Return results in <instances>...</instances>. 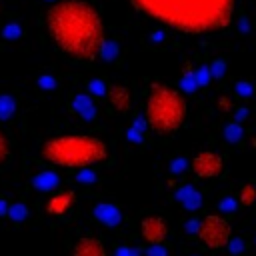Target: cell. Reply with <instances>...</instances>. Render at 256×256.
I'll return each mask as SVG.
<instances>
[{
	"instance_id": "6da1fadb",
	"label": "cell",
	"mask_w": 256,
	"mask_h": 256,
	"mask_svg": "<svg viewBox=\"0 0 256 256\" xmlns=\"http://www.w3.org/2000/svg\"><path fill=\"white\" fill-rule=\"evenodd\" d=\"M52 42L70 58L94 60L104 44V24L98 10L86 0H60L46 12Z\"/></svg>"
},
{
	"instance_id": "7a4b0ae2",
	"label": "cell",
	"mask_w": 256,
	"mask_h": 256,
	"mask_svg": "<svg viewBox=\"0 0 256 256\" xmlns=\"http://www.w3.org/2000/svg\"><path fill=\"white\" fill-rule=\"evenodd\" d=\"M140 12L188 34L220 30L230 24L236 0H128Z\"/></svg>"
},
{
	"instance_id": "3957f363",
	"label": "cell",
	"mask_w": 256,
	"mask_h": 256,
	"mask_svg": "<svg viewBox=\"0 0 256 256\" xmlns=\"http://www.w3.org/2000/svg\"><path fill=\"white\" fill-rule=\"evenodd\" d=\"M42 156L60 168H90L108 156L106 144L88 134H64L42 144Z\"/></svg>"
},
{
	"instance_id": "277c9868",
	"label": "cell",
	"mask_w": 256,
	"mask_h": 256,
	"mask_svg": "<svg viewBox=\"0 0 256 256\" xmlns=\"http://www.w3.org/2000/svg\"><path fill=\"white\" fill-rule=\"evenodd\" d=\"M186 118V102L184 98L166 84H152L148 102H146V124L156 134H172L176 132Z\"/></svg>"
},
{
	"instance_id": "5b68a950",
	"label": "cell",
	"mask_w": 256,
	"mask_h": 256,
	"mask_svg": "<svg viewBox=\"0 0 256 256\" xmlns=\"http://www.w3.org/2000/svg\"><path fill=\"white\" fill-rule=\"evenodd\" d=\"M198 240L204 248L210 250H220L226 248L228 240L232 238V226L226 218L218 214H208L200 224H198Z\"/></svg>"
},
{
	"instance_id": "8992f818",
	"label": "cell",
	"mask_w": 256,
	"mask_h": 256,
	"mask_svg": "<svg viewBox=\"0 0 256 256\" xmlns=\"http://www.w3.org/2000/svg\"><path fill=\"white\" fill-rule=\"evenodd\" d=\"M190 168L196 178H216L222 172V158L216 152L204 150L192 158Z\"/></svg>"
},
{
	"instance_id": "52a82bcc",
	"label": "cell",
	"mask_w": 256,
	"mask_h": 256,
	"mask_svg": "<svg viewBox=\"0 0 256 256\" xmlns=\"http://www.w3.org/2000/svg\"><path fill=\"white\" fill-rule=\"evenodd\" d=\"M140 234L148 244H164L168 236V224L160 216H148L140 222Z\"/></svg>"
},
{
	"instance_id": "ba28073f",
	"label": "cell",
	"mask_w": 256,
	"mask_h": 256,
	"mask_svg": "<svg viewBox=\"0 0 256 256\" xmlns=\"http://www.w3.org/2000/svg\"><path fill=\"white\" fill-rule=\"evenodd\" d=\"M72 256H108L106 246L96 236H82L72 246Z\"/></svg>"
},
{
	"instance_id": "9c48e42d",
	"label": "cell",
	"mask_w": 256,
	"mask_h": 256,
	"mask_svg": "<svg viewBox=\"0 0 256 256\" xmlns=\"http://www.w3.org/2000/svg\"><path fill=\"white\" fill-rule=\"evenodd\" d=\"M74 198H76V196H74L72 190H62V192H58V194L50 196V200L46 202V212L52 214V216H64V214L72 208Z\"/></svg>"
},
{
	"instance_id": "30bf717a",
	"label": "cell",
	"mask_w": 256,
	"mask_h": 256,
	"mask_svg": "<svg viewBox=\"0 0 256 256\" xmlns=\"http://www.w3.org/2000/svg\"><path fill=\"white\" fill-rule=\"evenodd\" d=\"M110 102V106L118 112H124L130 108V102H132V96H130V90L126 86H120V84H114L110 88H106V94H104Z\"/></svg>"
},
{
	"instance_id": "8fae6325",
	"label": "cell",
	"mask_w": 256,
	"mask_h": 256,
	"mask_svg": "<svg viewBox=\"0 0 256 256\" xmlns=\"http://www.w3.org/2000/svg\"><path fill=\"white\" fill-rule=\"evenodd\" d=\"M176 200L186 208V210H198L202 206V194L198 192V188H194L192 184H184L176 190Z\"/></svg>"
},
{
	"instance_id": "7c38bea8",
	"label": "cell",
	"mask_w": 256,
	"mask_h": 256,
	"mask_svg": "<svg viewBox=\"0 0 256 256\" xmlns=\"http://www.w3.org/2000/svg\"><path fill=\"white\" fill-rule=\"evenodd\" d=\"M94 216H96V220H100L104 226H118L120 220H122V214H120L118 206L108 204V202L96 204V206H94Z\"/></svg>"
},
{
	"instance_id": "4fadbf2b",
	"label": "cell",
	"mask_w": 256,
	"mask_h": 256,
	"mask_svg": "<svg viewBox=\"0 0 256 256\" xmlns=\"http://www.w3.org/2000/svg\"><path fill=\"white\" fill-rule=\"evenodd\" d=\"M72 110L84 120L96 118V106H94V100L90 94H76L72 100Z\"/></svg>"
},
{
	"instance_id": "5bb4252c",
	"label": "cell",
	"mask_w": 256,
	"mask_h": 256,
	"mask_svg": "<svg viewBox=\"0 0 256 256\" xmlns=\"http://www.w3.org/2000/svg\"><path fill=\"white\" fill-rule=\"evenodd\" d=\"M34 186L38 190H42V192H50V190H54L58 186V176L54 172H40L34 178Z\"/></svg>"
},
{
	"instance_id": "9a60e30c",
	"label": "cell",
	"mask_w": 256,
	"mask_h": 256,
	"mask_svg": "<svg viewBox=\"0 0 256 256\" xmlns=\"http://www.w3.org/2000/svg\"><path fill=\"white\" fill-rule=\"evenodd\" d=\"M14 112H16V102H14V98L8 96V94H0V120L12 118Z\"/></svg>"
},
{
	"instance_id": "2e32d148",
	"label": "cell",
	"mask_w": 256,
	"mask_h": 256,
	"mask_svg": "<svg viewBox=\"0 0 256 256\" xmlns=\"http://www.w3.org/2000/svg\"><path fill=\"white\" fill-rule=\"evenodd\" d=\"M238 202H240V206H244V208L252 206V204L256 202V188H254L252 184H244V186L240 188Z\"/></svg>"
},
{
	"instance_id": "e0dca14e",
	"label": "cell",
	"mask_w": 256,
	"mask_h": 256,
	"mask_svg": "<svg viewBox=\"0 0 256 256\" xmlns=\"http://www.w3.org/2000/svg\"><path fill=\"white\" fill-rule=\"evenodd\" d=\"M242 134H244V130H242V124H240V122H230V124L224 128V138H226L230 144L240 142Z\"/></svg>"
},
{
	"instance_id": "ac0fdd59",
	"label": "cell",
	"mask_w": 256,
	"mask_h": 256,
	"mask_svg": "<svg viewBox=\"0 0 256 256\" xmlns=\"http://www.w3.org/2000/svg\"><path fill=\"white\" fill-rule=\"evenodd\" d=\"M6 216H8L10 220H14V222H20V220H24V218L28 216V208H26L24 204H10Z\"/></svg>"
},
{
	"instance_id": "d6986e66",
	"label": "cell",
	"mask_w": 256,
	"mask_h": 256,
	"mask_svg": "<svg viewBox=\"0 0 256 256\" xmlns=\"http://www.w3.org/2000/svg\"><path fill=\"white\" fill-rule=\"evenodd\" d=\"M98 56H102L104 60H114V58L118 56V44H116V42H106V40H104V44L100 46Z\"/></svg>"
},
{
	"instance_id": "ffe728a7",
	"label": "cell",
	"mask_w": 256,
	"mask_h": 256,
	"mask_svg": "<svg viewBox=\"0 0 256 256\" xmlns=\"http://www.w3.org/2000/svg\"><path fill=\"white\" fill-rule=\"evenodd\" d=\"M180 88L184 90V92H194L196 88H198V84H196V80H194V74H192V70H188L184 76H182V80H180Z\"/></svg>"
},
{
	"instance_id": "44dd1931",
	"label": "cell",
	"mask_w": 256,
	"mask_h": 256,
	"mask_svg": "<svg viewBox=\"0 0 256 256\" xmlns=\"http://www.w3.org/2000/svg\"><path fill=\"white\" fill-rule=\"evenodd\" d=\"M192 74H194V80H196L198 88H200V86H206V84L210 82V78H212V76H210V72H208V66H200V68H198V70H194Z\"/></svg>"
},
{
	"instance_id": "7402d4cb",
	"label": "cell",
	"mask_w": 256,
	"mask_h": 256,
	"mask_svg": "<svg viewBox=\"0 0 256 256\" xmlns=\"http://www.w3.org/2000/svg\"><path fill=\"white\" fill-rule=\"evenodd\" d=\"M234 90H236V94H238V96H242V98H250V96H252V92H254V86H252L250 82L242 80V82H238V84L234 86Z\"/></svg>"
},
{
	"instance_id": "603a6c76",
	"label": "cell",
	"mask_w": 256,
	"mask_h": 256,
	"mask_svg": "<svg viewBox=\"0 0 256 256\" xmlns=\"http://www.w3.org/2000/svg\"><path fill=\"white\" fill-rule=\"evenodd\" d=\"M10 156V144H8V138L6 134L0 130V164H4Z\"/></svg>"
},
{
	"instance_id": "cb8c5ba5",
	"label": "cell",
	"mask_w": 256,
	"mask_h": 256,
	"mask_svg": "<svg viewBox=\"0 0 256 256\" xmlns=\"http://www.w3.org/2000/svg\"><path fill=\"white\" fill-rule=\"evenodd\" d=\"M226 248H228L232 254H240V252H244L246 242H244L242 238H230V240H228V244H226Z\"/></svg>"
},
{
	"instance_id": "d4e9b609",
	"label": "cell",
	"mask_w": 256,
	"mask_h": 256,
	"mask_svg": "<svg viewBox=\"0 0 256 256\" xmlns=\"http://www.w3.org/2000/svg\"><path fill=\"white\" fill-rule=\"evenodd\" d=\"M88 90H90V96H104L106 94V86L102 80H92L88 84Z\"/></svg>"
},
{
	"instance_id": "484cf974",
	"label": "cell",
	"mask_w": 256,
	"mask_h": 256,
	"mask_svg": "<svg viewBox=\"0 0 256 256\" xmlns=\"http://www.w3.org/2000/svg\"><path fill=\"white\" fill-rule=\"evenodd\" d=\"M208 72H210V76H212V78H220V76L226 72V64H224L222 60H216L214 64H210V66H208Z\"/></svg>"
},
{
	"instance_id": "4316f807",
	"label": "cell",
	"mask_w": 256,
	"mask_h": 256,
	"mask_svg": "<svg viewBox=\"0 0 256 256\" xmlns=\"http://www.w3.org/2000/svg\"><path fill=\"white\" fill-rule=\"evenodd\" d=\"M76 180H78V182H94V180H96V172L90 170V168H80Z\"/></svg>"
},
{
	"instance_id": "83f0119b",
	"label": "cell",
	"mask_w": 256,
	"mask_h": 256,
	"mask_svg": "<svg viewBox=\"0 0 256 256\" xmlns=\"http://www.w3.org/2000/svg\"><path fill=\"white\" fill-rule=\"evenodd\" d=\"M146 256H168V250L162 244H150L146 248Z\"/></svg>"
},
{
	"instance_id": "f1b7e54d",
	"label": "cell",
	"mask_w": 256,
	"mask_h": 256,
	"mask_svg": "<svg viewBox=\"0 0 256 256\" xmlns=\"http://www.w3.org/2000/svg\"><path fill=\"white\" fill-rule=\"evenodd\" d=\"M186 166H188V160H186V158H176V160L170 164V172H172V174H180V172L186 170Z\"/></svg>"
},
{
	"instance_id": "f546056e",
	"label": "cell",
	"mask_w": 256,
	"mask_h": 256,
	"mask_svg": "<svg viewBox=\"0 0 256 256\" xmlns=\"http://www.w3.org/2000/svg\"><path fill=\"white\" fill-rule=\"evenodd\" d=\"M236 206H238V202H236L234 198H224V200H220V204H218V208H220L222 212H234Z\"/></svg>"
},
{
	"instance_id": "4dcf8cb0",
	"label": "cell",
	"mask_w": 256,
	"mask_h": 256,
	"mask_svg": "<svg viewBox=\"0 0 256 256\" xmlns=\"http://www.w3.org/2000/svg\"><path fill=\"white\" fill-rule=\"evenodd\" d=\"M18 36H20V26L18 24L4 26V38H18Z\"/></svg>"
},
{
	"instance_id": "1f68e13d",
	"label": "cell",
	"mask_w": 256,
	"mask_h": 256,
	"mask_svg": "<svg viewBox=\"0 0 256 256\" xmlns=\"http://www.w3.org/2000/svg\"><path fill=\"white\" fill-rule=\"evenodd\" d=\"M114 256H140V252L136 248H130V246H120L114 252Z\"/></svg>"
},
{
	"instance_id": "d6a6232c",
	"label": "cell",
	"mask_w": 256,
	"mask_h": 256,
	"mask_svg": "<svg viewBox=\"0 0 256 256\" xmlns=\"http://www.w3.org/2000/svg\"><path fill=\"white\" fill-rule=\"evenodd\" d=\"M38 84H40L42 88H54V86H56V80H54L52 76H42V78L38 80Z\"/></svg>"
},
{
	"instance_id": "836d02e7",
	"label": "cell",
	"mask_w": 256,
	"mask_h": 256,
	"mask_svg": "<svg viewBox=\"0 0 256 256\" xmlns=\"http://www.w3.org/2000/svg\"><path fill=\"white\" fill-rule=\"evenodd\" d=\"M146 126H148V124H146L144 116H138V118L134 120V124H132V128H134V130H138V132H144V130H146Z\"/></svg>"
},
{
	"instance_id": "e575fe53",
	"label": "cell",
	"mask_w": 256,
	"mask_h": 256,
	"mask_svg": "<svg viewBox=\"0 0 256 256\" xmlns=\"http://www.w3.org/2000/svg\"><path fill=\"white\" fill-rule=\"evenodd\" d=\"M126 136H128V140H132V142H136V144L142 142V132H138V130H134V128H130Z\"/></svg>"
},
{
	"instance_id": "d590c367",
	"label": "cell",
	"mask_w": 256,
	"mask_h": 256,
	"mask_svg": "<svg viewBox=\"0 0 256 256\" xmlns=\"http://www.w3.org/2000/svg\"><path fill=\"white\" fill-rule=\"evenodd\" d=\"M198 224H200L198 220H188L186 222V230L188 232H198Z\"/></svg>"
},
{
	"instance_id": "8d00e7d4",
	"label": "cell",
	"mask_w": 256,
	"mask_h": 256,
	"mask_svg": "<svg viewBox=\"0 0 256 256\" xmlns=\"http://www.w3.org/2000/svg\"><path fill=\"white\" fill-rule=\"evenodd\" d=\"M246 116H248V110L246 108H238L236 110V122H242Z\"/></svg>"
},
{
	"instance_id": "74e56055",
	"label": "cell",
	"mask_w": 256,
	"mask_h": 256,
	"mask_svg": "<svg viewBox=\"0 0 256 256\" xmlns=\"http://www.w3.org/2000/svg\"><path fill=\"white\" fill-rule=\"evenodd\" d=\"M8 206H10V204H8L4 198H0V214H6V212H8Z\"/></svg>"
},
{
	"instance_id": "f35d334b",
	"label": "cell",
	"mask_w": 256,
	"mask_h": 256,
	"mask_svg": "<svg viewBox=\"0 0 256 256\" xmlns=\"http://www.w3.org/2000/svg\"><path fill=\"white\" fill-rule=\"evenodd\" d=\"M0 12H2V0H0Z\"/></svg>"
}]
</instances>
